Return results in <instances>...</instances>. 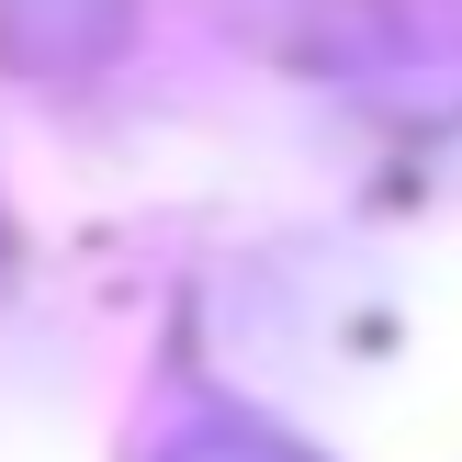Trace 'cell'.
<instances>
[{
    "instance_id": "cell-1",
    "label": "cell",
    "mask_w": 462,
    "mask_h": 462,
    "mask_svg": "<svg viewBox=\"0 0 462 462\" xmlns=\"http://www.w3.org/2000/svg\"><path fill=\"white\" fill-rule=\"evenodd\" d=\"M170 462H305V451H282V440H248V429H215V440H192V451H170Z\"/></svg>"
}]
</instances>
